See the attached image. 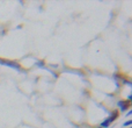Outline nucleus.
<instances>
[{"label": "nucleus", "mask_w": 132, "mask_h": 128, "mask_svg": "<svg viewBox=\"0 0 132 128\" xmlns=\"http://www.w3.org/2000/svg\"><path fill=\"white\" fill-rule=\"evenodd\" d=\"M117 118H118V112H117V111L112 112L111 115H110L108 119H106V120L101 124V127H109V125H110L112 121H115V119H117Z\"/></svg>", "instance_id": "obj_1"}, {"label": "nucleus", "mask_w": 132, "mask_h": 128, "mask_svg": "<svg viewBox=\"0 0 132 128\" xmlns=\"http://www.w3.org/2000/svg\"><path fill=\"white\" fill-rule=\"evenodd\" d=\"M118 107L120 108V111L122 112H124V111H126L129 107H130V104H129V101H123V100H120V101H118Z\"/></svg>", "instance_id": "obj_2"}, {"label": "nucleus", "mask_w": 132, "mask_h": 128, "mask_svg": "<svg viewBox=\"0 0 132 128\" xmlns=\"http://www.w3.org/2000/svg\"><path fill=\"white\" fill-rule=\"evenodd\" d=\"M0 63L1 64H6V65H9L11 68H15V69H17V70H20V66L16 64V63H13V62H7V61H1L0 59Z\"/></svg>", "instance_id": "obj_3"}, {"label": "nucleus", "mask_w": 132, "mask_h": 128, "mask_svg": "<svg viewBox=\"0 0 132 128\" xmlns=\"http://www.w3.org/2000/svg\"><path fill=\"white\" fill-rule=\"evenodd\" d=\"M131 124H132V121L131 120H129V121L124 122V125H123V126H124V127H125V126H131Z\"/></svg>", "instance_id": "obj_4"}]
</instances>
